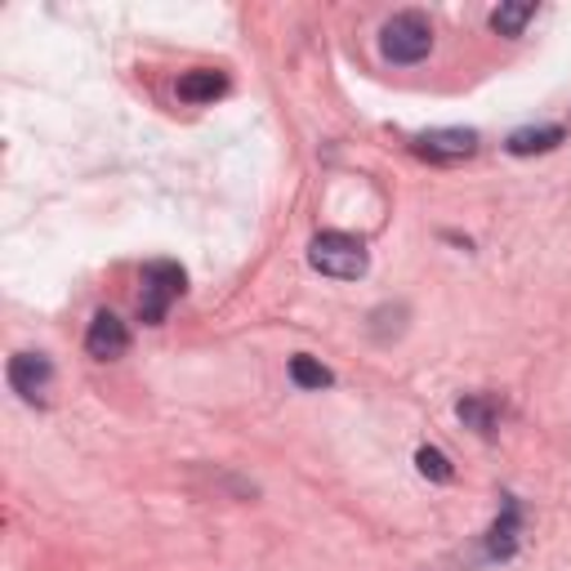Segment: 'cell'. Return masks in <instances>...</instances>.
<instances>
[{
  "label": "cell",
  "instance_id": "obj_1",
  "mask_svg": "<svg viewBox=\"0 0 571 571\" xmlns=\"http://www.w3.org/2000/svg\"><path fill=\"white\" fill-rule=\"evenodd\" d=\"M429 50H433V23L420 10H402L380 28V54L398 68L429 59Z\"/></svg>",
  "mask_w": 571,
  "mask_h": 571
},
{
  "label": "cell",
  "instance_id": "obj_2",
  "mask_svg": "<svg viewBox=\"0 0 571 571\" xmlns=\"http://www.w3.org/2000/svg\"><path fill=\"white\" fill-rule=\"evenodd\" d=\"M309 263L322 272V277H335V281H358L367 277L371 268V254L358 237L349 232H318L313 246H309Z\"/></svg>",
  "mask_w": 571,
  "mask_h": 571
},
{
  "label": "cell",
  "instance_id": "obj_3",
  "mask_svg": "<svg viewBox=\"0 0 571 571\" xmlns=\"http://www.w3.org/2000/svg\"><path fill=\"white\" fill-rule=\"evenodd\" d=\"M183 286H188V272H183L179 263H170V259H152V263H143V291H139V318H143L148 327L166 322L170 304H174V300L183 295Z\"/></svg>",
  "mask_w": 571,
  "mask_h": 571
},
{
  "label": "cell",
  "instance_id": "obj_4",
  "mask_svg": "<svg viewBox=\"0 0 571 571\" xmlns=\"http://www.w3.org/2000/svg\"><path fill=\"white\" fill-rule=\"evenodd\" d=\"M415 152L429 157V161H464V157L478 152V130H460V126H451V130H424L415 139Z\"/></svg>",
  "mask_w": 571,
  "mask_h": 571
},
{
  "label": "cell",
  "instance_id": "obj_5",
  "mask_svg": "<svg viewBox=\"0 0 571 571\" xmlns=\"http://www.w3.org/2000/svg\"><path fill=\"white\" fill-rule=\"evenodd\" d=\"M130 349V331H126V322L117 318V313H94V322H90V331H86V353L90 358H99V362H112V358H121Z\"/></svg>",
  "mask_w": 571,
  "mask_h": 571
},
{
  "label": "cell",
  "instance_id": "obj_6",
  "mask_svg": "<svg viewBox=\"0 0 571 571\" xmlns=\"http://www.w3.org/2000/svg\"><path fill=\"white\" fill-rule=\"evenodd\" d=\"M50 380H54V367H50L46 353H14V358H10V389H14L19 398L37 402V398L50 389Z\"/></svg>",
  "mask_w": 571,
  "mask_h": 571
},
{
  "label": "cell",
  "instance_id": "obj_7",
  "mask_svg": "<svg viewBox=\"0 0 571 571\" xmlns=\"http://www.w3.org/2000/svg\"><path fill=\"white\" fill-rule=\"evenodd\" d=\"M174 90H179L183 103H214L219 94H228V77L210 72V68H197V72H183Z\"/></svg>",
  "mask_w": 571,
  "mask_h": 571
},
{
  "label": "cell",
  "instance_id": "obj_8",
  "mask_svg": "<svg viewBox=\"0 0 571 571\" xmlns=\"http://www.w3.org/2000/svg\"><path fill=\"white\" fill-rule=\"evenodd\" d=\"M562 143V130L558 126H527V130H513L509 139H504V148L513 152V157H535V152H549V148H558Z\"/></svg>",
  "mask_w": 571,
  "mask_h": 571
},
{
  "label": "cell",
  "instance_id": "obj_9",
  "mask_svg": "<svg viewBox=\"0 0 571 571\" xmlns=\"http://www.w3.org/2000/svg\"><path fill=\"white\" fill-rule=\"evenodd\" d=\"M455 415H460V420H464V429H473V433H491V429H495V402H491L487 393H469V398H460Z\"/></svg>",
  "mask_w": 571,
  "mask_h": 571
},
{
  "label": "cell",
  "instance_id": "obj_10",
  "mask_svg": "<svg viewBox=\"0 0 571 571\" xmlns=\"http://www.w3.org/2000/svg\"><path fill=\"white\" fill-rule=\"evenodd\" d=\"M513 544H518V500H504V509H500V518H495V527H491V558H509L513 553Z\"/></svg>",
  "mask_w": 571,
  "mask_h": 571
},
{
  "label": "cell",
  "instance_id": "obj_11",
  "mask_svg": "<svg viewBox=\"0 0 571 571\" xmlns=\"http://www.w3.org/2000/svg\"><path fill=\"white\" fill-rule=\"evenodd\" d=\"M535 19V6L531 0H509V6H500L495 14H491V28L500 32V37H522V28Z\"/></svg>",
  "mask_w": 571,
  "mask_h": 571
},
{
  "label": "cell",
  "instance_id": "obj_12",
  "mask_svg": "<svg viewBox=\"0 0 571 571\" xmlns=\"http://www.w3.org/2000/svg\"><path fill=\"white\" fill-rule=\"evenodd\" d=\"M291 380H295L300 389H313V393L335 384V375H331L318 358H309V353H295V358H291Z\"/></svg>",
  "mask_w": 571,
  "mask_h": 571
},
{
  "label": "cell",
  "instance_id": "obj_13",
  "mask_svg": "<svg viewBox=\"0 0 571 571\" xmlns=\"http://www.w3.org/2000/svg\"><path fill=\"white\" fill-rule=\"evenodd\" d=\"M415 469H420L429 482H451V473H455L451 460H447L438 447H420V451H415Z\"/></svg>",
  "mask_w": 571,
  "mask_h": 571
}]
</instances>
